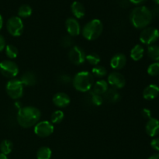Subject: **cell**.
<instances>
[{"instance_id":"obj_1","label":"cell","mask_w":159,"mask_h":159,"mask_svg":"<svg viewBox=\"0 0 159 159\" xmlns=\"http://www.w3.org/2000/svg\"><path fill=\"white\" fill-rule=\"evenodd\" d=\"M41 112L34 107H23L18 110L17 122L23 128H30L35 126L40 121Z\"/></svg>"},{"instance_id":"obj_2","label":"cell","mask_w":159,"mask_h":159,"mask_svg":"<svg viewBox=\"0 0 159 159\" xmlns=\"http://www.w3.org/2000/svg\"><path fill=\"white\" fill-rule=\"evenodd\" d=\"M153 15L150 9L144 6L135 7L131 11L130 20L133 26L137 29H144L152 22Z\"/></svg>"},{"instance_id":"obj_3","label":"cell","mask_w":159,"mask_h":159,"mask_svg":"<svg viewBox=\"0 0 159 159\" xmlns=\"http://www.w3.org/2000/svg\"><path fill=\"white\" fill-rule=\"evenodd\" d=\"M72 84L77 91L87 93L92 89L94 85V77L89 71H79L73 78Z\"/></svg>"},{"instance_id":"obj_4","label":"cell","mask_w":159,"mask_h":159,"mask_svg":"<svg viewBox=\"0 0 159 159\" xmlns=\"http://www.w3.org/2000/svg\"><path fill=\"white\" fill-rule=\"evenodd\" d=\"M103 31V24L98 19H93L86 23L82 30L84 38L88 40H95L99 38Z\"/></svg>"},{"instance_id":"obj_5","label":"cell","mask_w":159,"mask_h":159,"mask_svg":"<svg viewBox=\"0 0 159 159\" xmlns=\"http://www.w3.org/2000/svg\"><path fill=\"white\" fill-rule=\"evenodd\" d=\"M6 90L11 99H20L23 95V85L20 79H12L6 84Z\"/></svg>"},{"instance_id":"obj_6","label":"cell","mask_w":159,"mask_h":159,"mask_svg":"<svg viewBox=\"0 0 159 159\" xmlns=\"http://www.w3.org/2000/svg\"><path fill=\"white\" fill-rule=\"evenodd\" d=\"M6 28L12 37H20L23 32L24 25L23 20L19 16H12L6 22Z\"/></svg>"},{"instance_id":"obj_7","label":"cell","mask_w":159,"mask_h":159,"mask_svg":"<svg viewBox=\"0 0 159 159\" xmlns=\"http://www.w3.org/2000/svg\"><path fill=\"white\" fill-rule=\"evenodd\" d=\"M159 39V30L155 27H146L140 34V41L146 45H153Z\"/></svg>"},{"instance_id":"obj_8","label":"cell","mask_w":159,"mask_h":159,"mask_svg":"<svg viewBox=\"0 0 159 159\" xmlns=\"http://www.w3.org/2000/svg\"><path fill=\"white\" fill-rule=\"evenodd\" d=\"M0 72L4 77L14 79L19 74V67L15 62L10 60L2 61L0 63Z\"/></svg>"},{"instance_id":"obj_9","label":"cell","mask_w":159,"mask_h":159,"mask_svg":"<svg viewBox=\"0 0 159 159\" xmlns=\"http://www.w3.org/2000/svg\"><path fill=\"white\" fill-rule=\"evenodd\" d=\"M54 125L48 120L39 121L34 126V131L39 138H48L54 133Z\"/></svg>"},{"instance_id":"obj_10","label":"cell","mask_w":159,"mask_h":159,"mask_svg":"<svg viewBox=\"0 0 159 159\" xmlns=\"http://www.w3.org/2000/svg\"><path fill=\"white\" fill-rule=\"evenodd\" d=\"M85 51L79 46L72 47L68 53V58L75 65H82L85 61Z\"/></svg>"},{"instance_id":"obj_11","label":"cell","mask_w":159,"mask_h":159,"mask_svg":"<svg viewBox=\"0 0 159 159\" xmlns=\"http://www.w3.org/2000/svg\"><path fill=\"white\" fill-rule=\"evenodd\" d=\"M107 83L115 89H120L125 86L126 79L121 73L113 71L109 74L107 77Z\"/></svg>"},{"instance_id":"obj_12","label":"cell","mask_w":159,"mask_h":159,"mask_svg":"<svg viewBox=\"0 0 159 159\" xmlns=\"http://www.w3.org/2000/svg\"><path fill=\"white\" fill-rule=\"evenodd\" d=\"M65 27L68 35L71 37H77L81 34V26L77 19L69 17L65 21Z\"/></svg>"},{"instance_id":"obj_13","label":"cell","mask_w":159,"mask_h":159,"mask_svg":"<svg viewBox=\"0 0 159 159\" xmlns=\"http://www.w3.org/2000/svg\"><path fill=\"white\" fill-rule=\"evenodd\" d=\"M127 57L125 54L118 53L113 55L110 60V66L114 70H120L125 67L127 64Z\"/></svg>"},{"instance_id":"obj_14","label":"cell","mask_w":159,"mask_h":159,"mask_svg":"<svg viewBox=\"0 0 159 159\" xmlns=\"http://www.w3.org/2000/svg\"><path fill=\"white\" fill-rule=\"evenodd\" d=\"M53 103L59 108H65L71 102L69 96L65 93H57L53 96Z\"/></svg>"},{"instance_id":"obj_15","label":"cell","mask_w":159,"mask_h":159,"mask_svg":"<svg viewBox=\"0 0 159 159\" xmlns=\"http://www.w3.org/2000/svg\"><path fill=\"white\" fill-rule=\"evenodd\" d=\"M145 131L151 138H155L159 134V120L156 118H150L145 125Z\"/></svg>"},{"instance_id":"obj_16","label":"cell","mask_w":159,"mask_h":159,"mask_svg":"<svg viewBox=\"0 0 159 159\" xmlns=\"http://www.w3.org/2000/svg\"><path fill=\"white\" fill-rule=\"evenodd\" d=\"M159 95V87L155 84L148 85L143 91V97L146 100H153Z\"/></svg>"},{"instance_id":"obj_17","label":"cell","mask_w":159,"mask_h":159,"mask_svg":"<svg viewBox=\"0 0 159 159\" xmlns=\"http://www.w3.org/2000/svg\"><path fill=\"white\" fill-rule=\"evenodd\" d=\"M108 89L109 85L107 81L103 80V79H100V80H98L96 82H94V85L92 88L91 92L94 94L103 96Z\"/></svg>"},{"instance_id":"obj_18","label":"cell","mask_w":159,"mask_h":159,"mask_svg":"<svg viewBox=\"0 0 159 159\" xmlns=\"http://www.w3.org/2000/svg\"><path fill=\"white\" fill-rule=\"evenodd\" d=\"M71 10L75 19H82L85 15V6L79 1H75L71 3Z\"/></svg>"},{"instance_id":"obj_19","label":"cell","mask_w":159,"mask_h":159,"mask_svg":"<svg viewBox=\"0 0 159 159\" xmlns=\"http://www.w3.org/2000/svg\"><path fill=\"white\" fill-rule=\"evenodd\" d=\"M20 80L25 86H34L37 84V78L35 73L32 71H26L22 75Z\"/></svg>"},{"instance_id":"obj_20","label":"cell","mask_w":159,"mask_h":159,"mask_svg":"<svg viewBox=\"0 0 159 159\" xmlns=\"http://www.w3.org/2000/svg\"><path fill=\"white\" fill-rule=\"evenodd\" d=\"M144 49L141 44H136L130 51V58L134 61H138L144 57Z\"/></svg>"},{"instance_id":"obj_21","label":"cell","mask_w":159,"mask_h":159,"mask_svg":"<svg viewBox=\"0 0 159 159\" xmlns=\"http://www.w3.org/2000/svg\"><path fill=\"white\" fill-rule=\"evenodd\" d=\"M103 96V99L110 102H116L120 99V94L118 93L117 89L113 88L109 89Z\"/></svg>"},{"instance_id":"obj_22","label":"cell","mask_w":159,"mask_h":159,"mask_svg":"<svg viewBox=\"0 0 159 159\" xmlns=\"http://www.w3.org/2000/svg\"><path fill=\"white\" fill-rule=\"evenodd\" d=\"M148 55L155 62H159V46L158 45H150L148 48Z\"/></svg>"},{"instance_id":"obj_23","label":"cell","mask_w":159,"mask_h":159,"mask_svg":"<svg viewBox=\"0 0 159 159\" xmlns=\"http://www.w3.org/2000/svg\"><path fill=\"white\" fill-rule=\"evenodd\" d=\"M52 155V152L51 148L46 146L40 148L37 152V159H51Z\"/></svg>"},{"instance_id":"obj_24","label":"cell","mask_w":159,"mask_h":159,"mask_svg":"<svg viewBox=\"0 0 159 159\" xmlns=\"http://www.w3.org/2000/svg\"><path fill=\"white\" fill-rule=\"evenodd\" d=\"M32 8L28 4H23L18 9V16L20 18H27L32 14Z\"/></svg>"},{"instance_id":"obj_25","label":"cell","mask_w":159,"mask_h":159,"mask_svg":"<svg viewBox=\"0 0 159 159\" xmlns=\"http://www.w3.org/2000/svg\"><path fill=\"white\" fill-rule=\"evenodd\" d=\"M13 148V144L9 140H4L0 144V151L1 153L5 155H8L12 152Z\"/></svg>"},{"instance_id":"obj_26","label":"cell","mask_w":159,"mask_h":159,"mask_svg":"<svg viewBox=\"0 0 159 159\" xmlns=\"http://www.w3.org/2000/svg\"><path fill=\"white\" fill-rule=\"evenodd\" d=\"M5 51H6V54L9 59H15L16 58L17 56H18L19 51L18 49L16 46L12 44H8L6 46L5 48Z\"/></svg>"},{"instance_id":"obj_27","label":"cell","mask_w":159,"mask_h":159,"mask_svg":"<svg viewBox=\"0 0 159 159\" xmlns=\"http://www.w3.org/2000/svg\"><path fill=\"white\" fill-rule=\"evenodd\" d=\"M85 60L89 65H93V66H97L100 62L101 58L100 56L96 53H91V54H87L85 57Z\"/></svg>"},{"instance_id":"obj_28","label":"cell","mask_w":159,"mask_h":159,"mask_svg":"<svg viewBox=\"0 0 159 159\" xmlns=\"http://www.w3.org/2000/svg\"><path fill=\"white\" fill-rule=\"evenodd\" d=\"M65 117V113L61 110H56L51 114V123L52 124H60Z\"/></svg>"},{"instance_id":"obj_29","label":"cell","mask_w":159,"mask_h":159,"mask_svg":"<svg viewBox=\"0 0 159 159\" xmlns=\"http://www.w3.org/2000/svg\"><path fill=\"white\" fill-rule=\"evenodd\" d=\"M92 75H93V77L102 78L107 75V71L104 67L100 66V65H97V66H95L92 69Z\"/></svg>"},{"instance_id":"obj_30","label":"cell","mask_w":159,"mask_h":159,"mask_svg":"<svg viewBox=\"0 0 159 159\" xmlns=\"http://www.w3.org/2000/svg\"><path fill=\"white\" fill-rule=\"evenodd\" d=\"M90 102L93 106L96 107H99V106L102 105L104 102V99L102 96H99V95H96L90 92Z\"/></svg>"},{"instance_id":"obj_31","label":"cell","mask_w":159,"mask_h":159,"mask_svg":"<svg viewBox=\"0 0 159 159\" xmlns=\"http://www.w3.org/2000/svg\"><path fill=\"white\" fill-rule=\"evenodd\" d=\"M148 74L151 76L159 75V62H153L148 68Z\"/></svg>"},{"instance_id":"obj_32","label":"cell","mask_w":159,"mask_h":159,"mask_svg":"<svg viewBox=\"0 0 159 159\" xmlns=\"http://www.w3.org/2000/svg\"><path fill=\"white\" fill-rule=\"evenodd\" d=\"M73 39L72 37L69 35L64 36L61 39V45L63 48H69L72 45Z\"/></svg>"},{"instance_id":"obj_33","label":"cell","mask_w":159,"mask_h":159,"mask_svg":"<svg viewBox=\"0 0 159 159\" xmlns=\"http://www.w3.org/2000/svg\"><path fill=\"white\" fill-rule=\"evenodd\" d=\"M151 147L154 150L159 152V138H154L151 141Z\"/></svg>"},{"instance_id":"obj_34","label":"cell","mask_w":159,"mask_h":159,"mask_svg":"<svg viewBox=\"0 0 159 159\" xmlns=\"http://www.w3.org/2000/svg\"><path fill=\"white\" fill-rule=\"evenodd\" d=\"M60 82L61 83L63 84H68L71 82H72V79L68 75H62L60 76Z\"/></svg>"},{"instance_id":"obj_35","label":"cell","mask_w":159,"mask_h":159,"mask_svg":"<svg viewBox=\"0 0 159 159\" xmlns=\"http://www.w3.org/2000/svg\"><path fill=\"white\" fill-rule=\"evenodd\" d=\"M141 115L145 119L149 120L150 118H152V112L148 108H144L142 110H141Z\"/></svg>"},{"instance_id":"obj_36","label":"cell","mask_w":159,"mask_h":159,"mask_svg":"<svg viewBox=\"0 0 159 159\" xmlns=\"http://www.w3.org/2000/svg\"><path fill=\"white\" fill-rule=\"evenodd\" d=\"M6 40L2 35H0V52L6 48Z\"/></svg>"},{"instance_id":"obj_37","label":"cell","mask_w":159,"mask_h":159,"mask_svg":"<svg viewBox=\"0 0 159 159\" xmlns=\"http://www.w3.org/2000/svg\"><path fill=\"white\" fill-rule=\"evenodd\" d=\"M145 0H130V2L134 3V4H141V3L144 2Z\"/></svg>"},{"instance_id":"obj_38","label":"cell","mask_w":159,"mask_h":159,"mask_svg":"<svg viewBox=\"0 0 159 159\" xmlns=\"http://www.w3.org/2000/svg\"><path fill=\"white\" fill-rule=\"evenodd\" d=\"M148 159H159V153L153 154V155H151Z\"/></svg>"},{"instance_id":"obj_39","label":"cell","mask_w":159,"mask_h":159,"mask_svg":"<svg viewBox=\"0 0 159 159\" xmlns=\"http://www.w3.org/2000/svg\"><path fill=\"white\" fill-rule=\"evenodd\" d=\"M2 26H3L2 16L0 15V30H1V29H2Z\"/></svg>"},{"instance_id":"obj_40","label":"cell","mask_w":159,"mask_h":159,"mask_svg":"<svg viewBox=\"0 0 159 159\" xmlns=\"http://www.w3.org/2000/svg\"><path fill=\"white\" fill-rule=\"evenodd\" d=\"M0 159H9V158H8L7 155H3V154L0 153Z\"/></svg>"},{"instance_id":"obj_41","label":"cell","mask_w":159,"mask_h":159,"mask_svg":"<svg viewBox=\"0 0 159 159\" xmlns=\"http://www.w3.org/2000/svg\"><path fill=\"white\" fill-rule=\"evenodd\" d=\"M154 2H155V3H156V4H158V5H159V0H153Z\"/></svg>"}]
</instances>
